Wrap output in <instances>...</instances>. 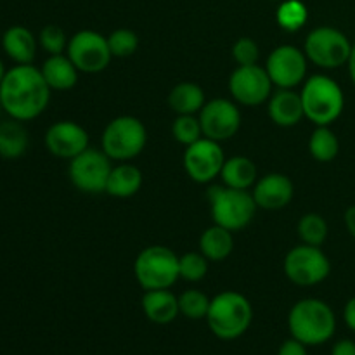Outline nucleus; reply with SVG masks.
<instances>
[{"label": "nucleus", "instance_id": "obj_1", "mask_svg": "<svg viewBox=\"0 0 355 355\" xmlns=\"http://www.w3.org/2000/svg\"><path fill=\"white\" fill-rule=\"evenodd\" d=\"M51 103V87L40 68L16 64L7 69L0 83V106L12 120L31 121L40 116Z\"/></svg>", "mask_w": 355, "mask_h": 355}, {"label": "nucleus", "instance_id": "obj_2", "mask_svg": "<svg viewBox=\"0 0 355 355\" xmlns=\"http://www.w3.org/2000/svg\"><path fill=\"white\" fill-rule=\"evenodd\" d=\"M288 328L291 336L304 345H324L336 333V315L324 300L304 298L291 307Z\"/></svg>", "mask_w": 355, "mask_h": 355}, {"label": "nucleus", "instance_id": "obj_3", "mask_svg": "<svg viewBox=\"0 0 355 355\" xmlns=\"http://www.w3.org/2000/svg\"><path fill=\"white\" fill-rule=\"evenodd\" d=\"M253 321V309L248 298L238 291H222L210 302L207 322L210 331L224 342L245 335Z\"/></svg>", "mask_w": 355, "mask_h": 355}, {"label": "nucleus", "instance_id": "obj_4", "mask_svg": "<svg viewBox=\"0 0 355 355\" xmlns=\"http://www.w3.org/2000/svg\"><path fill=\"white\" fill-rule=\"evenodd\" d=\"M304 114L315 127H329L345 107V94L336 80L328 75H312L300 92Z\"/></svg>", "mask_w": 355, "mask_h": 355}, {"label": "nucleus", "instance_id": "obj_5", "mask_svg": "<svg viewBox=\"0 0 355 355\" xmlns=\"http://www.w3.org/2000/svg\"><path fill=\"white\" fill-rule=\"evenodd\" d=\"M208 200L211 203V218L215 224L232 232L245 229L259 208L253 194L248 191L227 186L211 187L208 191Z\"/></svg>", "mask_w": 355, "mask_h": 355}, {"label": "nucleus", "instance_id": "obj_6", "mask_svg": "<svg viewBox=\"0 0 355 355\" xmlns=\"http://www.w3.org/2000/svg\"><path fill=\"white\" fill-rule=\"evenodd\" d=\"M134 274L144 291L168 290L180 277L179 257L166 246H148L135 259Z\"/></svg>", "mask_w": 355, "mask_h": 355}, {"label": "nucleus", "instance_id": "obj_7", "mask_svg": "<svg viewBox=\"0 0 355 355\" xmlns=\"http://www.w3.org/2000/svg\"><path fill=\"white\" fill-rule=\"evenodd\" d=\"M148 142V132L139 118L118 116L106 125L101 137V149L113 162H128L142 153Z\"/></svg>", "mask_w": 355, "mask_h": 355}, {"label": "nucleus", "instance_id": "obj_8", "mask_svg": "<svg viewBox=\"0 0 355 355\" xmlns=\"http://www.w3.org/2000/svg\"><path fill=\"white\" fill-rule=\"evenodd\" d=\"M304 52L311 62L322 69H336L347 64L352 52V42L338 28H314L305 38Z\"/></svg>", "mask_w": 355, "mask_h": 355}, {"label": "nucleus", "instance_id": "obj_9", "mask_svg": "<svg viewBox=\"0 0 355 355\" xmlns=\"http://www.w3.org/2000/svg\"><path fill=\"white\" fill-rule=\"evenodd\" d=\"M284 274L297 286H315L328 279L331 274V262L319 246L302 243L284 257Z\"/></svg>", "mask_w": 355, "mask_h": 355}, {"label": "nucleus", "instance_id": "obj_10", "mask_svg": "<svg viewBox=\"0 0 355 355\" xmlns=\"http://www.w3.org/2000/svg\"><path fill=\"white\" fill-rule=\"evenodd\" d=\"M113 159L103 149L87 148L73 159H69L68 175L73 186L87 194L106 193V184Z\"/></svg>", "mask_w": 355, "mask_h": 355}, {"label": "nucleus", "instance_id": "obj_11", "mask_svg": "<svg viewBox=\"0 0 355 355\" xmlns=\"http://www.w3.org/2000/svg\"><path fill=\"white\" fill-rule=\"evenodd\" d=\"M66 55L82 73H99L110 66V44L104 35L94 30H82L68 40Z\"/></svg>", "mask_w": 355, "mask_h": 355}, {"label": "nucleus", "instance_id": "obj_12", "mask_svg": "<svg viewBox=\"0 0 355 355\" xmlns=\"http://www.w3.org/2000/svg\"><path fill=\"white\" fill-rule=\"evenodd\" d=\"M272 80L259 64L238 66L229 78V92L236 103L255 107L272 96Z\"/></svg>", "mask_w": 355, "mask_h": 355}, {"label": "nucleus", "instance_id": "obj_13", "mask_svg": "<svg viewBox=\"0 0 355 355\" xmlns=\"http://www.w3.org/2000/svg\"><path fill=\"white\" fill-rule=\"evenodd\" d=\"M224 163L225 156L220 148V142L201 137L200 141L186 146L184 168L194 182L208 184L217 179L220 175Z\"/></svg>", "mask_w": 355, "mask_h": 355}, {"label": "nucleus", "instance_id": "obj_14", "mask_svg": "<svg viewBox=\"0 0 355 355\" xmlns=\"http://www.w3.org/2000/svg\"><path fill=\"white\" fill-rule=\"evenodd\" d=\"M266 71L276 87L293 89L307 75V55L295 45H279L267 58Z\"/></svg>", "mask_w": 355, "mask_h": 355}, {"label": "nucleus", "instance_id": "obj_15", "mask_svg": "<svg viewBox=\"0 0 355 355\" xmlns=\"http://www.w3.org/2000/svg\"><path fill=\"white\" fill-rule=\"evenodd\" d=\"M198 118H200L203 137L217 142L234 137L241 127V113L238 106L232 101L222 97L205 103Z\"/></svg>", "mask_w": 355, "mask_h": 355}, {"label": "nucleus", "instance_id": "obj_16", "mask_svg": "<svg viewBox=\"0 0 355 355\" xmlns=\"http://www.w3.org/2000/svg\"><path fill=\"white\" fill-rule=\"evenodd\" d=\"M45 148L58 158L73 159L89 148V134L76 121H55L45 132Z\"/></svg>", "mask_w": 355, "mask_h": 355}, {"label": "nucleus", "instance_id": "obj_17", "mask_svg": "<svg viewBox=\"0 0 355 355\" xmlns=\"http://www.w3.org/2000/svg\"><path fill=\"white\" fill-rule=\"evenodd\" d=\"M295 187L290 177L283 173H267L253 189V200L257 207L263 210H281L293 200Z\"/></svg>", "mask_w": 355, "mask_h": 355}, {"label": "nucleus", "instance_id": "obj_18", "mask_svg": "<svg viewBox=\"0 0 355 355\" xmlns=\"http://www.w3.org/2000/svg\"><path fill=\"white\" fill-rule=\"evenodd\" d=\"M37 37L26 26L14 24L2 35V51L16 64H31L37 55Z\"/></svg>", "mask_w": 355, "mask_h": 355}, {"label": "nucleus", "instance_id": "obj_19", "mask_svg": "<svg viewBox=\"0 0 355 355\" xmlns=\"http://www.w3.org/2000/svg\"><path fill=\"white\" fill-rule=\"evenodd\" d=\"M269 116L279 127H295L302 121L304 104L300 94L291 89H279L269 97Z\"/></svg>", "mask_w": 355, "mask_h": 355}, {"label": "nucleus", "instance_id": "obj_20", "mask_svg": "<svg viewBox=\"0 0 355 355\" xmlns=\"http://www.w3.org/2000/svg\"><path fill=\"white\" fill-rule=\"evenodd\" d=\"M142 311L155 324H170L180 314L179 298L170 290H149L142 297Z\"/></svg>", "mask_w": 355, "mask_h": 355}, {"label": "nucleus", "instance_id": "obj_21", "mask_svg": "<svg viewBox=\"0 0 355 355\" xmlns=\"http://www.w3.org/2000/svg\"><path fill=\"white\" fill-rule=\"evenodd\" d=\"M51 90H69L78 82V68L64 54L49 55L40 68Z\"/></svg>", "mask_w": 355, "mask_h": 355}, {"label": "nucleus", "instance_id": "obj_22", "mask_svg": "<svg viewBox=\"0 0 355 355\" xmlns=\"http://www.w3.org/2000/svg\"><path fill=\"white\" fill-rule=\"evenodd\" d=\"M142 186V172L130 163L113 166L106 184V193L114 198H130L139 193Z\"/></svg>", "mask_w": 355, "mask_h": 355}, {"label": "nucleus", "instance_id": "obj_23", "mask_svg": "<svg viewBox=\"0 0 355 355\" xmlns=\"http://www.w3.org/2000/svg\"><path fill=\"white\" fill-rule=\"evenodd\" d=\"M234 250V238L232 231L220 227V225H211L205 229L200 238V252L207 257L210 262H222L227 259Z\"/></svg>", "mask_w": 355, "mask_h": 355}, {"label": "nucleus", "instance_id": "obj_24", "mask_svg": "<svg viewBox=\"0 0 355 355\" xmlns=\"http://www.w3.org/2000/svg\"><path fill=\"white\" fill-rule=\"evenodd\" d=\"M30 137L23 121L9 118L0 121V158L16 159L26 153Z\"/></svg>", "mask_w": 355, "mask_h": 355}, {"label": "nucleus", "instance_id": "obj_25", "mask_svg": "<svg viewBox=\"0 0 355 355\" xmlns=\"http://www.w3.org/2000/svg\"><path fill=\"white\" fill-rule=\"evenodd\" d=\"M205 92L193 82L177 83L168 94V104L177 114H196L205 106Z\"/></svg>", "mask_w": 355, "mask_h": 355}, {"label": "nucleus", "instance_id": "obj_26", "mask_svg": "<svg viewBox=\"0 0 355 355\" xmlns=\"http://www.w3.org/2000/svg\"><path fill=\"white\" fill-rule=\"evenodd\" d=\"M220 177L227 187L248 191V187H252L257 180V166L246 156H232L225 159Z\"/></svg>", "mask_w": 355, "mask_h": 355}, {"label": "nucleus", "instance_id": "obj_27", "mask_svg": "<svg viewBox=\"0 0 355 355\" xmlns=\"http://www.w3.org/2000/svg\"><path fill=\"white\" fill-rule=\"evenodd\" d=\"M309 151L315 162L328 163L338 156L340 141L329 127H315L309 141Z\"/></svg>", "mask_w": 355, "mask_h": 355}, {"label": "nucleus", "instance_id": "obj_28", "mask_svg": "<svg viewBox=\"0 0 355 355\" xmlns=\"http://www.w3.org/2000/svg\"><path fill=\"white\" fill-rule=\"evenodd\" d=\"M298 236L302 243L311 246H321L328 238V222L319 214H307L298 220Z\"/></svg>", "mask_w": 355, "mask_h": 355}, {"label": "nucleus", "instance_id": "obj_29", "mask_svg": "<svg viewBox=\"0 0 355 355\" xmlns=\"http://www.w3.org/2000/svg\"><path fill=\"white\" fill-rule=\"evenodd\" d=\"M276 19L286 31H298L307 23V7L300 0H284L277 7Z\"/></svg>", "mask_w": 355, "mask_h": 355}, {"label": "nucleus", "instance_id": "obj_30", "mask_svg": "<svg viewBox=\"0 0 355 355\" xmlns=\"http://www.w3.org/2000/svg\"><path fill=\"white\" fill-rule=\"evenodd\" d=\"M211 298L200 290H187L179 297L180 314L193 321L207 319L208 309H210Z\"/></svg>", "mask_w": 355, "mask_h": 355}, {"label": "nucleus", "instance_id": "obj_31", "mask_svg": "<svg viewBox=\"0 0 355 355\" xmlns=\"http://www.w3.org/2000/svg\"><path fill=\"white\" fill-rule=\"evenodd\" d=\"M172 134L173 139L184 146H191L193 142L200 141L203 137L200 118L194 114H179L172 125Z\"/></svg>", "mask_w": 355, "mask_h": 355}, {"label": "nucleus", "instance_id": "obj_32", "mask_svg": "<svg viewBox=\"0 0 355 355\" xmlns=\"http://www.w3.org/2000/svg\"><path fill=\"white\" fill-rule=\"evenodd\" d=\"M208 262H210V260H208L201 252H189L186 253V255L179 257L180 277L189 281V283H198V281H201L207 276Z\"/></svg>", "mask_w": 355, "mask_h": 355}, {"label": "nucleus", "instance_id": "obj_33", "mask_svg": "<svg viewBox=\"0 0 355 355\" xmlns=\"http://www.w3.org/2000/svg\"><path fill=\"white\" fill-rule=\"evenodd\" d=\"M107 44H110V51L113 58H128V55L137 51L139 37L135 31L120 28V30H114L107 37Z\"/></svg>", "mask_w": 355, "mask_h": 355}, {"label": "nucleus", "instance_id": "obj_34", "mask_svg": "<svg viewBox=\"0 0 355 355\" xmlns=\"http://www.w3.org/2000/svg\"><path fill=\"white\" fill-rule=\"evenodd\" d=\"M38 44L40 47L47 52L49 55L62 54L68 47V38L66 33L62 31V28H59L58 24H47L40 30L38 35Z\"/></svg>", "mask_w": 355, "mask_h": 355}, {"label": "nucleus", "instance_id": "obj_35", "mask_svg": "<svg viewBox=\"0 0 355 355\" xmlns=\"http://www.w3.org/2000/svg\"><path fill=\"white\" fill-rule=\"evenodd\" d=\"M260 49L255 40L248 37H243L232 45V59L238 62V66H252L259 64Z\"/></svg>", "mask_w": 355, "mask_h": 355}, {"label": "nucleus", "instance_id": "obj_36", "mask_svg": "<svg viewBox=\"0 0 355 355\" xmlns=\"http://www.w3.org/2000/svg\"><path fill=\"white\" fill-rule=\"evenodd\" d=\"M277 355H309L307 345H304L302 342H298L297 338H288L281 343L279 350H277Z\"/></svg>", "mask_w": 355, "mask_h": 355}, {"label": "nucleus", "instance_id": "obj_37", "mask_svg": "<svg viewBox=\"0 0 355 355\" xmlns=\"http://www.w3.org/2000/svg\"><path fill=\"white\" fill-rule=\"evenodd\" d=\"M331 355H355V342L350 338H342L333 345Z\"/></svg>", "mask_w": 355, "mask_h": 355}, {"label": "nucleus", "instance_id": "obj_38", "mask_svg": "<svg viewBox=\"0 0 355 355\" xmlns=\"http://www.w3.org/2000/svg\"><path fill=\"white\" fill-rule=\"evenodd\" d=\"M343 321H345L347 328L355 333V297L350 298L343 307Z\"/></svg>", "mask_w": 355, "mask_h": 355}, {"label": "nucleus", "instance_id": "obj_39", "mask_svg": "<svg viewBox=\"0 0 355 355\" xmlns=\"http://www.w3.org/2000/svg\"><path fill=\"white\" fill-rule=\"evenodd\" d=\"M343 218H345L347 231H349V234L355 239V205H352V207L347 208L345 217H343Z\"/></svg>", "mask_w": 355, "mask_h": 355}, {"label": "nucleus", "instance_id": "obj_40", "mask_svg": "<svg viewBox=\"0 0 355 355\" xmlns=\"http://www.w3.org/2000/svg\"><path fill=\"white\" fill-rule=\"evenodd\" d=\"M347 66H349L350 80H352V83L355 85V42L352 44V52H350V58H349V62H347Z\"/></svg>", "mask_w": 355, "mask_h": 355}, {"label": "nucleus", "instance_id": "obj_41", "mask_svg": "<svg viewBox=\"0 0 355 355\" xmlns=\"http://www.w3.org/2000/svg\"><path fill=\"white\" fill-rule=\"evenodd\" d=\"M6 73H7V69H6V66H3V61H2V59H0V83H2V80H3V76H6Z\"/></svg>", "mask_w": 355, "mask_h": 355}, {"label": "nucleus", "instance_id": "obj_42", "mask_svg": "<svg viewBox=\"0 0 355 355\" xmlns=\"http://www.w3.org/2000/svg\"><path fill=\"white\" fill-rule=\"evenodd\" d=\"M0 110H2V106H0Z\"/></svg>", "mask_w": 355, "mask_h": 355}]
</instances>
